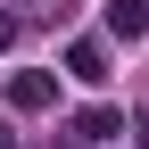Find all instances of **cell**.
I'll use <instances>...</instances> for the list:
<instances>
[{
	"instance_id": "5b68a950",
	"label": "cell",
	"mask_w": 149,
	"mask_h": 149,
	"mask_svg": "<svg viewBox=\"0 0 149 149\" xmlns=\"http://www.w3.org/2000/svg\"><path fill=\"white\" fill-rule=\"evenodd\" d=\"M8 42H17V17H8V8H0V50H8Z\"/></svg>"
},
{
	"instance_id": "8992f818",
	"label": "cell",
	"mask_w": 149,
	"mask_h": 149,
	"mask_svg": "<svg viewBox=\"0 0 149 149\" xmlns=\"http://www.w3.org/2000/svg\"><path fill=\"white\" fill-rule=\"evenodd\" d=\"M0 149H17V141H8V124H0Z\"/></svg>"
},
{
	"instance_id": "7a4b0ae2",
	"label": "cell",
	"mask_w": 149,
	"mask_h": 149,
	"mask_svg": "<svg viewBox=\"0 0 149 149\" xmlns=\"http://www.w3.org/2000/svg\"><path fill=\"white\" fill-rule=\"evenodd\" d=\"M116 133H124L116 108H83V116H74V141H83V149H100V141H116Z\"/></svg>"
},
{
	"instance_id": "3957f363",
	"label": "cell",
	"mask_w": 149,
	"mask_h": 149,
	"mask_svg": "<svg viewBox=\"0 0 149 149\" xmlns=\"http://www.w3.org/2000/svg\"><path fill=\"white\" fill-rule=\"evenodd\" d=\"M108 33L141 42V33H149V0H108Z\"/></svg>"
},
{
	"instance_id": "6da1fadb",
	"label": "cell",
	"mask_w": 149,
	"mask_h": 149,
	"mask_svg": "<svg viewBox=\"0 0 149 149\" xmlns=\"http://www.w3.org/2000/svg\"><path fill=\"white\" fill-rule=\"evenodd\" d=\"M50 100H58V74H42V66L8 74V108H25V116H33V108H50Z\"/></svg>"
},
{
	"instance_id": "277c9868",
	"label": "cell",
	"mask_w": 149,
	"mask_h": 149,
	"mask_svg": "<svg viewBox=\"0 0 149 149\" xmlns=\"http://www.w3.org/2000/svg\"><path fill=\"white\" fill-rule=\"evenodd\" d=\"M66 74H74V83H108V50L100 42H74L66 50Z\"/></svg>"
}]
</instances>
